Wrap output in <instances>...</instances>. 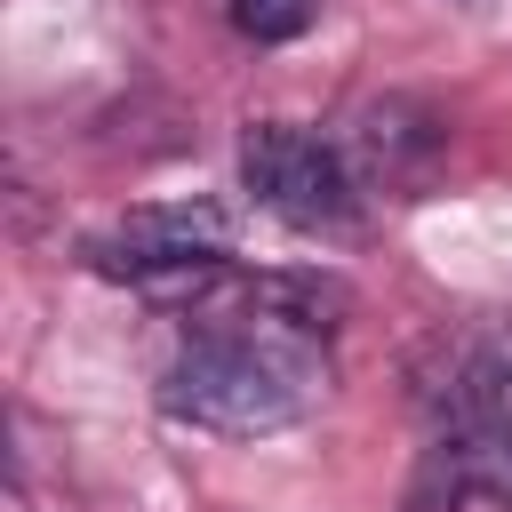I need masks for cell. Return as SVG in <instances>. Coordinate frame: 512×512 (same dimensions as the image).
I'll return each mask as SVG.
<instances>
[{"mask_svg": "<svg viewBox=\"0 0 512 512\" xmlns=\"http://www.w3.org/2000/svg\"><path fill=\"white\" fill-rule=\"evenodd\" d=\"M328 304H336V288L256 280L232 312H200V336L160 376V408L176 424L224 432V440H264V432L304 424L328 392V360H320Z\"/></svg>", "mask_w": 512, "mask_h": 512, "instance_id": "6da1fadb", "label": "cell"}, {"mask_svg": "<svg viewBox=\"0 0 512 512\" xmlns=\"http://www.w3.org/2000/svg\"><path fill=\"white\" fill-rule=\"evenodd\" d=\"M240 184L264 216L296 224V232H344L360 216V192H352V168L328 136L296 128V120H256L240 136Z\"/></svg>", "mask_w": 512, "mask_h": 512, "instance_id": "7a4b0ae2", "label": "cell"}, {"mask_svg": "<svg viewBox=\"0 0 512 512\" xmlns=\"http://www.w3.org/2000/svg\"><path fill=\"white\" fill-rule=\"evenodd\" d=\"M352 152H360V168H368V184H376V192L416 200V192L432 184L440 152H448V128H440V112H424L416 96H384V104H368V112H360Z\"/></svg>", "mask_w": 512, "mask_h": 512, "instance_id": "3957f363", "label": "cell"}, {"mask_svg": "<svg viewBox=\"0 0 512 512\" xmlns=\"http://www.w3.org/2000/svg\"><path fill=\"white\" fill-rule=\"evenodd\" d=\"M432 424H488L512 432V336H472L440 360V376L424 384Z\"/></svg>", "mask_w": 512, "mask_h": 512, "instance_id": "277c9868", "label": "cell"}, {"mask_svg": "<svg viewBox=\"0 0 512 512\" xmlns=\"http://www.w3.org/2000/svg\"><path fill=\"white\" fill-rule=\"evenodd\" d=\"M224 16H232V32H240V40H256V48H280V40L312 32L320 0H224Z\"/></svg>", "mask_w": 512, "mask_h": 512, "instance_id": "5b68a950", "label": "cell"}]
</instances>
